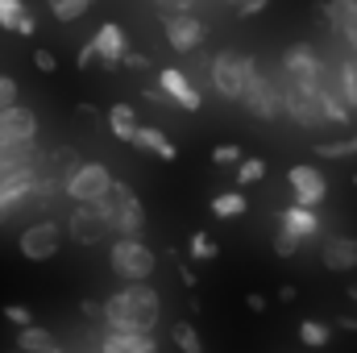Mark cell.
I'll return each mask as SVG.
<instances>
[{
	"label": "cell",
	"instance_id": "6da1fadb",
	"mask_svg": "<svg viewBox=\"0 0 357 353\" xmlns=\"http://www.w3.org/2000/svg\"><path fill=\"white\" fill-rule=\"evenodd\" d=\"M104 329L112 333H154V324L162 320V295L146 283H129L116 295L104 299Z\"/></svg>",
	"mask_w": 357,
	"mask_h": 353
},
{
	"label": "cell",
	"instance_id": "7a4b0ae2",
	"mask_svg": "<svg viewBox=\"0 0 357 353\" xmlns=\"http://www.w3.org/2000/svg\"><path fill=\"white\" fill-rule=\"evenodd\" d=\"M96 208H100V216H104V225H108L112 237H142V229H146V208H142V200L133 195L129 183L116 179L112 191H108Z\"/></svg>",
	"mask_w": 357,
	"mask_h": 353
},
{
	"label": "cell",
	"instance_id": "3957f363",
	"mask_svg": "<svg viewBox=\"0 0 357 353\" xmlns=\"http://www.w3.org/2000/svg\"><path fill=\"white\" fill-rule=\"evenodd\" d=\"M208 75H212V88H216L220 100L241 104L245 84L258 75V59H254V54H241V50H220V54L208 63Z\"/></svg>",
	"mask_w": 357,
	"mask_h": 353
},
{
	"label": "cell",
	"instance_id": "277c9868",
	"mask_svg": "<svg viewBox=\"0 0 357 353\" xmlns=\"http://www.w3.org/2000/svg\"><path fill=\"white\" fill-rule=\"evenodd\" d=\"M158 266V254L142 241V237H112L108 246V270L121 283H146Z\"/></svg>",
	"mask_w": 357,
	"mask_h": 353
},
{
	"label": "cell",
	"instance_id": "5b68a950",
	"mask_svg": "<svg viewBox=\"0 0 357 353\" xmlns=\"http://www.w3.org/2000/svg\"><path fill=\"white\" fill-rule=\"evenodd\" d=\"M112 171L104 163H71L67 175H63V195L75 200V204H100L108 191H112Z\"/></svg>",
	"mask_w": 357,
	"mask_h": 353
},
{
	"label": "cell",
	"instance_id": "8992f818",
	"mask_svg": "<svg viewBox=\"0 0 357 353\" xmlns=\"http://www.w3.org/2000/svg\"><path fill=\"white\" fill-rule=\"evenodd\" d=\"M278 84H282V104H287V117L299 125V129H312V125H324V112H320V88H307L299 80H287L278 71Z\"/></svg>",
	"mask_w": 357,
	"mask_h": 353
},
{
	"label": "cell",
	"instance_id": "52a82bcc",
	"mask_svg": "<svg viewBox=\"0 0 357 353\" xmlns=\"http://www.w3.org/2000/svg\"><path fill=\"white\" fill-rule=\"evenodd\" d=\"M241 104H245V112H254L258 121H278V112H287L278 75H270V71H258V75L245 84V96H241Z\"/></svg>",
	"mask_w": 357,
	"mask_h": 353
},
{
	"label": "cell",
	"instance_id": "ba28073f",
	"mask_svg": "<svg viewBox=\"0 0 357 353\" xmlns=\"http://www.w3.org/2000/svg\"><path fill=\"white\" fill-rule=\"evenodd\" d=\"M278 71H282L287 80H299V84H307V88H320V84H324L328 63L320 59V50H316L312 42H295V46H287V54H282Z\"/></svg>",
	"mask_w": 357,
	"mask_h": 353
},
{
	"label": "cell",
	"instance_id": "9c48e42d",
	"mask_svg": "<svg viewBox=\"0 0 357 353\" xmlns=\"http://www.w3.org/2000/svg\"><path fill=\"white\" fill-rule=\"evenodd\" d=\"M17 250L29 262H50L63 250V225L59 220H33V225H25L21 237H17Z\"/></svg>",
	"mask_w": 357,
	"mask_h": 353
},
{
	"label": "cell",
	"instance_id": "30bf717a",
	"mask_svg": "<svg viewBox=\"0 0 357 353\" xmlns=\"http://www.w3.org/2000/svg\"><path fill=\"white\" fill-rule=\"evenodd\" d=\"M162 38H167V46H171V50L191 54V50H199V46H204L208 25H204L195 13H167V17H162Z\"/></svg>",
	"mask_w": 357,
	"mask_h": 353
},
{
	"label": "cell",
	"instance_id": "8fae6325",
	"mask_svg": "<svg viewBox=\"0 0 357 353\" xmlns=\"http://www.w3.org/2000/svg\"><path fill=\"white\" fill-rule=\"evenodd\" d=\"M287 183H291L295 204H303V208H320V204L328 200V179H324L320 167H312V163L291 167V171H287Z\"/></svg>",
	"mask_w": 357,
	"mask_h": 353
},
{
	"label": "cell",
	"instance_id": "7c38bea8",
	"mask_svg": "<svg viewBox=\"0 0 357 353\" xmlns=\"http://www.w3.org/2000/svg\"><path fill=\"white\" fill-rule=\"evenodd\" d=\"M33 137H38V117H33V108L17 104V108L0 112V150H8V146H29Z\"/></svg>",
	"mask_w": 357,
	"mask_h": 353
},
{
	"label": "cell",
	"instance_id": "4fadbf2b",
	"mask_svg": "<svg viewBox=\"0 0 357 353\" xmlns=\"http://www.w3.org/2000/svg\"><path fill=\"white\" fill-rule=\"evenodd\" d=\"M158 88L175 100V108H187V112H199V108H204L199 88H195V84H191V75H187V71H178V67H162V71H158Z\"/></svg>",
	"mask_w": 357,
	"mask_h": 353
},
{
	"label": "cell",
	"instance_id": "5bb4252c",
	"mask_svg": "<svg viewBox=\"0 0 357 353\" xmlns=\"http://www.w3.org/2000/svg\"><path fill=\"white\" fill-rule=\"evenodd\" d=\"M67 233H71L79 246H96V241H104V237H108V225H104V216H100V208H96V204H75Z\"/></svg>",
	"mask_w": 357,
	"mask_h": 353
},
{
	"label": "cell",
	"instance_id": "9a60e30c",
	"mask_svg": "<svg viewBox=\"0 0 357 353\" xmlns=\"http://www.w3.org/2000/svg\"><path fill=\"white\" fill-rule=\"evenodd\" d=\"M320 112H324V125H349L354 121V104L341 96L333 67L324 71V84H320Z\"/></svg>",
	"mask_w": 357,
	"mask_h": 353
},
{
	"label": "cell",
	"instance_id": "2e32d148",
	"mask_svg": "<svg viewBox=\"0 0 357 353\" xmlns=\"http://www.w3.org/2000/svg\"><path fill=\"white\" fill-rule=\"evenodd\" d=\"M278 229H287V233H295L299 241H312V237H320V229H324V220H320V212H316V208H303V204H291V208H282V212H278Z\"/></svg>",
	"mask_w": 357,
	"mask_h": 353
},
{
	"label": "cell",
	"instance_id": "e0dca14e",
	"mask_svg": "<svg viewBox=\"0 0 357 353\" xmlns=\"http://www.w3.org/2000/svg\"><path fill=\"white\" fill-rule=\"evenodd\" d=\"M324 17H328L333 33L349 50H357V0H324Z\"/></svg>",
	"mask_w": 357,
	"mask_h": 353
},
{
	"label": "cell",
	"instance_id": "ac0fdd59",
	"mask_svg": "<svg viewBox=\"0 0 357 353\" xmlns=\"http://www.w3.org/2000/svg\"><path fill=\"white\" fill-rule=\"evenodd\" d=\"M38 158H42V150H38L33 142H29V146H8V150H0V183H13V179L38 171Z\"/></svg>",
	"mask_w": 357,
	"mask_h": 353
},
{
	"label": "cell",
	"instance_id": "d6986e66",
	"mask_svg": "<svg viewBox=\"0 0 357 353\" xmlns=\"http://www.w3.org/2000/svg\"><path fill=\"white\" fill-rule=\"evenodd\" d=\"M96 350L100 353H158V341H154V333H112V329H104Z\"/></svg>",
	"mask_w": 357,
	"mask_h": 353
},
{
	"label": "cell",
	"instance_id": "ffe728a7",
	"mask_svg": "<svg viewBox=\"0 0 357 353\" xmlns=\"http://www.w3.org/2000/svg\"><path fill=\"white\" fill-rule=\"evenodd\" d=\"M96 50H100V63L104 67H116V63H125V54H129V46H125V29L116 25V21H104L100 29H96Z\"/></svg>",
	"mask_w": 357,
	"mask_h": 353
},
{
	"label": "cell",
	"instance_id": "44dd1931",
	"mask_svg": "<svg viewBox=\"0 0 357 353\" xmlns=\"http://www.w3.org/2000/svg\"><path fill=\"white\" fill-rule=\"evenodd\" d=\"M38 171H29V175L13 179V183H0V220H8L21 204H29L33 200V187H38Z\"/></svg>",
	"mask_w": 357,
	"mask_h": 353
},
{
	"label": "cell",
	"instance_id": "7402d4cb",
	"mask_svg": "<svg viewBox=\"0 0 357 353\" xmlns=\"http://www.w3.org/2000/svg\"><path fill=\"white\" fill-rule=\"evenodd\" d=\"M133 146H137V150H146V154H154L158 163H175V158H178V150L171 146V137H167L162 129H154V125H142V129H137V137H133Z\"/></svg>",
	"mask_w": 357,
	"mask_h": 353
},
{
	"label": "cell",
	"instance_id": "603a6c76",
	"mask_svg": "<svg viewBox=\"0 0 357 353\" xmlns=\"http://www.w3.org/2000/svg\"><path fill=\"white\" fill-rule=\"evenodd\" d=\"M324 266L328 270H357V237H333L324 246Z\"/></svg>",
	"mask_w": 357,
	"mask_h": 353
},
{
	"label": "cell",
	"instance_id": "cb8c5ba5",
	"mask_svg": "<svg viewBox=\"0 0 357 353\" xmlns=\"http://www.w3.org/2000/svg\"><path fill=\"white\" fill-rule=\"evenodd\" d=\"M104 121H108V129H112V137H121V142H129L133 146V137H137V112L129 108V104H112L108 112H104Z\"/></svg>",
	"mask_w": 357,
	"mask_h": 353
},
{
	"label": "cell",
	"instance_id": "d4e9b609",
	"mask_svg": "<svg viewBox=\"0 0 357 353\" xmlns=\"http://www.w3.org/2000/svg\"><path fill=\"white\" fill-rule=\"evenodd\" d=\"M54 350V333L42 329V324H29V329H17V353H50Z\"/></svg>",
	"mask_w": 357,
	"mask_h": 353
},
{
	"label": "cell",
	"instance_id": "484cf974",
	"mask_svg": "<svg viewBox=\"0 0 357 353\" xmlns=\"http://www.w3.org/2000/svg\"><path fill=\"white\" fill-rule=\"evenodd\" d=\"M245 195L241 191H220V195H212V216H220V220H237V216H245Z\"/></svg>",
	"mask_w": 357,
	"mask_h": 353
},
{
	"label": "cell",
	"instance_id": "4316f807",
	"mask_svg": "<svg viewBox=\"0 0 357 353\" xmlns=\"http://www.w3.org/2000/svg\"><path fill=\"white\" fill-rule=\"evenodd\" d=\"M299 341H303L307 350H324V345L333 341V329H328L324 320H303V324H299Z\"/></svg>",
	"mask_w": 357,
	"mask_h": 353
},
{
	"label": "cell",
	"instance_id": "83f0119b",
	"mask_svg": "<svg viewBox=\"0 0 357 353\" xmlns=\"http://www.w3.org/2000/svg\"><path fill=\"white\" fill-rule=\"evenodd\" d=\"M21 21H25V4L21 0H0V29L21 33Z\"/></svg>",
	"mask_w": 357,
	"mask_h": 353
},
{
	"label": "cell",
	"instance_id": "f1b7e54d",
	"mask_svg": "<svg viewBox=\"0 0 357 353\" xmlns=\"http://www.w3.org/2000/svg\"><path fill=\"white\" fill-rule=\"evenodd\" d=\"M171 337H175L178 353H204V345H199V333H195L187 320H178L175 329H171Z\"/></svg>",
	"mask_w": 357,
	"mask_h": 353
},
{
	"label": "cell",
	"instance_id": "f546056e",
	"mask_svg": "<svg viewBox=\"0 0 357 353\" xmlns=\"http://www.w3.org/2000/svg\"><path fill=\"white\" fill-rule=\"evenodd\" d=\"M316 154H320V158H354L357 154V133L354 137H341V142H320Z\"/></svg>",
	"mask_w": 357,
	"mask_h": 353
},
{
	"label": "cell",
	"instance_id": "4dcf8cb0",
	"mask_svg": "<svg viewBox=\"0 0 357 353\" xmlns=\"http://www.w3.org/2000/svg\"><path fill=\"white\" fill-rule=\"evenodd\" d=\"M262 179H266V163L254 158V154L237 167V183H241V187H254V183H262Z\"/></svg>",
	"mask_w": 357,
	"mask_h": 353
},
{
	"label": "cell",
	"instance_id": "1f68e13d",
	"mask_svg": "<svg viewBox=\"0 0 357 353\" xmlns=\"http://www.w3.org/2000/svg\"><path fill=\"white\" fill-rule=\"evenodd\" d=\"M245 158H250V154H245L241 146H233V142H225V146L212 150V163H216V167H241Z\"/></svg>",
	"mask_w": 357,
	"mask_h": 353
},
{
	"label": "cell",
	"instance_id": "d6a6232c",
	"mask_svg": "<svg viewBox=\"0 0 357 353\" xmlns=\"http://www.w3.org/2000/svg\"><path fill=\"white\" fill-rule=\"evenodd\" d=\"M216 254H220V246H216L208 233H195V237H191V258H195V262H212Z\"/></svg>",
	"mask_w": 357,
	"mask_h": 353
},
{
	"label": "cell",
	"instance_id": "836d02e7",
	"mask_svg": "<svg viewBox=\"0 0 357 353\" xmlns=\"http://www.w3.org/2000/svg\"><path fill=\"white\" fill-rule=\"evenodd\" d=\"M46 4H50V13H54L59 21H79V17L88 13L79 0H46Z\"/></svg>",
	"mask_w": 357,
	"mask_h": 353
},
{
	"label": "cell",
	"instance_id": "e575fe53",
	"mask_svg": "<svg viewBox=\"0 0 357 353\" xmlns=\"http://www.w3.org/2000/svg\"><path fill=\"white\" fill-rule=\"evenodd\" d=\"M299 246H303V241H299L295 233H287V229H278V233H274V254H278V258H295V254H299Z\"/></svg>",
	"mask_w": 357,
	"mask_h": 353
},
{
	"label": "cell",
	"instance_id": "d590c367",
	"mask_svg": "<svg viewBox=\"0 0 357 353\" xmlns=\"http://www.w3.org/2000/svg\"><path fill=\"white\" fill-rule=\"evenodd\" d=\"M4 320H8L13 329H29V324H33V312H29L25 303H4Z\"/></svg>",
	"mask_w": 357,
	"mask_h": 353
},
{
	"label": "cell",
	"instance_id": "8d00e7d4",
	"mask_svg": "<svg viewBox=\"0 0 357 353\" xmlns=\"http://www.w3.org/2000/svg\"><path fill=\"white\" fill-rule=\"evenodd\" d=\"M8 108H17V80L0 75V112H8Z\"/></svg>",
	"mask_w": 357,
	"mask_h": 353
},
{
	"label": "cell",
	"instance_id": "74e56055",
	"mask_svg": "<svg viewBox=\"0 0 357 353\" xmlns=\"http://www.w3.org/2000/svg\"><path fill=\"white\" fill-rule=\"evenodd\" d=\"M91 63H100V50H96V42L79 46V54H75V67H79V71H88Z\"/></svg>",
	"mask_w": 357,
	"mask_h": 353
},
{
	"label": "cell",
	"instance_id": "f35d334b",
	"mask_svg": "<svg viewBox=\"0 0 357 353\" xmlns=\"http://www.w3.org/2000/svg\"><path fill=\"white\" fill-rule=\"evenodd\" d=\"M33 67H38V71H46V75H50V71H54V67H59V59H54V54H50V50H33Z\"/></svg>",
	"mask_w": 357,
	"mask_h": 353
},
{
	"label": "cell",
	"instance_id": "ab89813d",
	"mask_svg": "<svg viewBox=\"0 0 357 353\" xmlns=\"http://www.w3.org/2000/svg\"><path fill=\"white\" fill-rule=\"evenodd\" d=\"M125 67H129V71H150V54H133V50H129V54H125Z\"/></svg>",
	"mask_w": 357,
	"mask_h": 353
},
{
	"label": "cell",
	"instance_id": "60d3db41",
	"mask_svg": "<svg viewBox=\"0 0 357 353\" xmlns=\"http://www.w3.org/2000/svg\"><path fill=\"white\" fill-rule=\"evenodd\" d=\"M266 4H270V0H241V4H237V13H241V17H258Z\"/></svg>",
	"mask_w": 357,
	"mask_h": 353
},
{
	"label": "cell",
	"instance_id": "b9f144b4",
	"mask_svg": "<svg viewBox=\"0 0 357 353\" xmlns=\"http://www.w3.org/2000/svg\"><path fill=\"white\" fill-rule=\"evenodd\" d=\"M245 303H250V308H254V312H266V299H262V295H250V299H245Z\"/></svg>",
	"mask_w": 357,
	"mask_h": 353
},
{
	"label": "cell",
	"instance_id": "7bdbcfd3",
	"mask_svg": "<svg viewBox=\"0 0 357 353\" xmlns=\"http://www.w3.org/2000/svg\"><path fill=\"white\" fill-rule=\"evenodd\" d=\"M341 329H349V333H357V316H345V320H337Z\"/></svg>",
	"mask_w": 357,
	"mask_h": 353
},
{
	"label": "cell",
	"instance_id": "ee69618b",
	"mask_svg": "<svg viewBox=\"0 0 357 353\" xmlns=\"http://www.w3.org/2000/svg\"><path fill=\"white\" fill-rule=\"evenodd\" d=\"M220 4H233V8H237V4H241V0H220Z\"/></svg>",
	"mask_w": 357,
	"mask_h": 353
},
{
	"label": "cell",
	"instance_id": "f6af8a7d",
	"mask_svg": "<svg viewBox=\"0 0 357 353\" xmlns=\"http://www.w3.org/2000/svg\"><path fill=\"white\" fill-rule=\"evenodd\" d=\"M349 299H357V287H349Z\"/></svg>",
	"mask_w": 357,
	"mask_h": 353
},
{
	"label": "cell",
	"instance_id": "bcb514c9",
	"mask_svg": "<svg viewBox=\"0 0 357 353\" xmlns=\"http://www.w3.org/2000/svg\"><path fill=\"white\" fill-rule=\"evenodd\" d=\"M79 4H84V8H91V0H79Z\"/></svg>",
	"mask_w": 357,
	"mask_h": 353
},
{
	"label": "cell",
	"instance_id": "7dc6e473",
	"mask_svg": "<svg viewBox=\"0 0 357 353\" xmlns=\"http://www.w3.org/2000/svg\"><path fill=\"white\" fill-rule=\"evenodd\" d=\"M50 353H67V350H59V345H54V350H50Z\"/></svg>",
	"mask_w": 357,
	"mask_h": 353
},
{
	"label": "cell",
	"instance_id": "c3c4849f",
	"mask_svg": "<svg viewBox=\"0 0 357 353\" xmlns=\"http://www.w3.org/2000/svg\"><path fill=\"white\" fill-rule=\"evenodd\" d=\"M354 187H357V175H354Z\"/></svg>",
	"mask_w": 357,
	"mask_h": 353
},
{
	"label": "cell",
	"instance_id": "681fc988",
	"mask_svg": "<svg viewBox=\"0 0 357 353\" xmlns=\"http://www.w3.org/2000/svg\"><path fill=\"white\" fill-rule=\"evenodd\" d=\"M154 4H162V0H154Z\"/></svg>",
	"mask_w": 357,
	"mask_h": 353
},
{
	"label": "cell",
	"instance_id": "f907efd6",
	"mask_svg": "<svg viewBox=\"0 0 357 353\" xmlns=\"http://www.w3.org/2000/svg\"><path fill=\"white\" fill-rule=\"evenodd\" d=\"M96 353H100V350H96Z\"/></svg>",
	"mask_w": 357,
	"mask_h": 353
}]
</instances>
